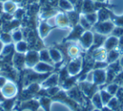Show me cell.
<instances>
[{
  "instance_id": "ffe728a7",
  "label": "cell",
  "mask_w": 123,
  "mask_h": 111,
  "mask_svg": "<svg viewBox=\"0 0 123 111\" xmlns=\"http://www.w3.org/2000/svg\"><path fill=\"white\" fill-rule=\"evenodd\" d=\"M97 16H98V19L99 21H102L103 22V21H105L108 19V18H109V13L106 10H105V9H100L98 12Z\"/></svg>"
},
{
  "instance_id": "2e32d148",
  "label": "cell",
  "mask_w": 123,
  "mask_h": 111,
  "mask_svg": "<svg viewBox=\"0 0 123 111\" xmlns=\"http://www.w3.org/2000/svg\"><path fill=\"white\" fill-rule=\"evenodd\" d=\"M56 22L57 23V24H59L60 26H65L66 24H68L69 23V19L68 17H66L63 14H59L58 17L56 18Z\"/></svg>"
},
{
  "instance_id": "9c48e42d",
  "label": "cell",
  "mask_w": 123,
  "mask_h": 111,
  "mask_svg": "<svg viewBox=\"0 0 123 111\" xmlns=\"http://www.w3.org/2000/svg\"><path fill=\"white\" fill-rule=\"evenodd\" d=\"M58 82V76L57 74H53L51 75L49 78H47L44 82H43V85L46 88H51L54 87V86L56 85Z\"/></svg>"
},
{
  "instance_id": "7c38bea8",
  "label": "cell",
  "mask_w": 123,
  "mask_h": 111,
  "mask_svg": "<svg viewBox=\"0 0 123 111\" xmlns=\"http://www.w3.org/2000/svg\"><path fill=\"white\" fill-rule=\"evenodd\" d=\"M39 57L41 62H46V63H49V64H51V62H53L51 57H50L49 51H46V50H42V51H41V52L39 53Z\"/></svg>"
},
{
  "instance_id": "5b68a950",
  "label": "cell",
  "mask_w": 123,
  "mask_h": 111,
  "mask_svg": "<svg viewBox=\"0 0 123 111\" xmlns=\"http://www.w3.org/2000/svg\"><path fill=\"white\" fill-rule=\"evenodd\" d=\"M54 67H52L51 64L46 63V62H38L36 66L34 67V71H36L38 73H46L52 71Z\"/></svg>"
},
{
  "instance_id": "e575fe53",
  "label": "cell",
  "mask_w": 123,
  "mask_h": 111,
  "mask_svg": "<svg viewBox=\"0 0 123 111\" xmlns=\"http://www.w3.org/2000/svg\"><path fill=\"white\" fill-rule=\"evenodd\" d=\"M115 23L117 24V26L122 27L123 26V17L120 18V19H116V20H115Z\"/></svg>"
},
{
  "instance_id": "8d00e7d4",
  "label": "cell",
  "mask_w": 123,
  "mask_h": 111,
  "mask_svg": "<svg viewBox=\"0 0 123 111\" xmlns=\"http://www.w3.org/2000/svg\"><path fill=\"white\" fill-rule=\"evenodd\" d=\"M4 43L2 42V41H0V54L2 53V51H3V49H4Z\"/></svg>"
},
{
  "instance_id": "f546056e",
  "label": "cell",
  "mask_w": 123,
  "mask_h": 111,
  "mask_svg": "<svg viewBox=\"0 0 123 111\" xmlns=\"http://www.w3.org/2000/svg\"><path fill=\"white\" fill-rule=\"evenodd\" d=\"M12 46H10V45H9V46H6L4 47V49H3V51H2V54L4 55V56H6V55H9V53L11 52V51H12Z\"/></svg>"
},
{
  "instance_id": "d6a6232c",
  "label": "cell",
  "mask_w": 123,
  "mask_h": 111,
  "mask_svg": "<svg viewBox=\"0 0 123 111\" xmlns=\"http://www.w3.org/2000/svg\"><path fill=\"white\" fill-rule=\"evenodd\" d=\"M12 104H13V101H11V100H7V101H5L4 102V108L6 109V110H8V109H9L11 108V106H12Z\"/></svg>"
},
{
  "instance_id": "1f68e13d",
  "label": "cell",
  "mask_w": 123,
  "mask_h": 111,
  "mask_svg": "<svg viewBox=\"0 0 123 111\" xmlns=\"http://www.w3.org/2000/svg\"><path fill=\"white\" fill-rule=\"evenodd\" d=\"M58 91H59V88H58L56 86H54V87H51L50 88L49 90H47V93L51 95H54V94L57 93Z\"/></svg>"
},
{
  "instance_id": "6da1fadb",
  "label": "cell",
  "mask_w": 123,
  "mask_h": 111,
  "mask_svg": "<svg viewBox=\"0 0 123 111\" xmlns=\"http://www.w3.org/2000/svg\"><path fill=\"white\" fill-rule=\"evenodd\" d=\"M114 29V24L108 20L103 21L101 22L99 25H97L96 27V31L97 33L100 35H106L108 33L111 32V31Z\"/></svg>"
},
{
  "instance_id": "3957f363",
  "label": "cell",
  "mask_w": 123,
  "mask_h": 111,
  "mask_svg": "<svg viewBox=\"0 0 123 111\" xmlns=\"http://www.w3.org/2000/svg\"><path fill=\"white\" fill-rule=\"evenodd\" d=\"M81 44L84 48H89L94 42V35L90 31H86L81 35Z\"/></svg>"
},
{
  "instance_id": "e0dca14e",
  "label": "cell",
  "mask_w": 123,
  "mask_h": 111,
  "mask_svg": "<svg viewBox=\"0 0 123 111\" xmlns=\"http://www.w3.org/2000/svg\"><path fill=\"white\" fill-rule=\"evenodd\" d=\"M99 94H100L102 104H107L108 103H109V101L111 99V94H110L107 91H101Z\"/></svg>"
},
{
  "instance_id": "836d02e7",
  "label": "cell",
  "mask_w": 123,
  "mask_h": 111,
  "mask_svg": "<svg viewBox=\"0 0 123 111\" xmlns=\"http://www.w3.org/2000/svg\"><path fill=\"white\" fill-rule=\"evenodd\" d=\"M29 89H30V91H31V93L36 92V91L39 90V86H38L37 84H32L31 86H30Z\"/></svg>"
},
{
  "instance_id": "f35d334b",
  "label": "cell",
  "mask_w": 123,
  "mask_h": 111,
  "mask_svg": "<svg viewBox=\"0 0 123 111\" xmlns=\"http://www.w3.org/2000/svg\"><path fill=\"white\" fill-rule=\"evenodd\" d=\"M94 1H96V2H104L105 0H94Z\"/></svg>"
},
{
  "instance_id": "4316f807",
  "label": "cell",
  "mask_w": 123,
  "mask_h": 111,
  "mask_svg": "<svg viewBox=\"0 0 123 111\" xmlns=\"http://www.w3.org/2000/svg\"><path fill=\"white\" fill-rule=\"evenodd\" d=\"M22 37H23L22 32H21V31H19V30L14 31V32L13 33V35H12L13 40H14V41H16V42H19V41H20L21 40H22Z\"/></svg>"
},
{
  "instance_id": "d590c367",
  "label": "cell",
  "mask_w": 123,
  "mask_h": 111,
  "mask_svg": "<svg viewBox=\"0 0 123 111\" xmlns=\"http://www.w3.org/2000/svg\"><path fill=\"white\" fill-rule=\"evenodd\" d=\"M6 78L4 77H0V88H3L6 84Z\"/></svg>"
},
{
  "instance_id": "7a4b0ae2",
  "label": "cell",
  "mask_w": 123,
  "mask_h": 111,
  "mask_svg": "<svg viewBox=\"0 0 123 111\" xmlns=\"http://www.w3.org/2000/svg\"><path fill=\"white\" fill-rule=\"evenodd\" d=\"M39 59H40L39 54L36 51H29L25 57V64L29 67H35L38 63Z\"/></svg>"
},
{
  "instance_id": "f1b7e54d",
  "label": "cell",
  "mask_w": 123,
  "mask_h": 111,
  "mask_svg": "<svg viewBox=\"0 0 123 111\" xmlns=\"http://www.w3.org/2000/svg\"><path fill=\"white\" fill-rule=\"evenodd\" d=\"M68 53L71 57H76L78 55V53H79V49L76 46H72V47L69 48Z\"/></svg>"
},
{
  "instance_id": "ac0fdd59",
  "label": "cell",
  "mask_w": 123,
  "mask_h": 111,
  "mask_svg": "<svg viewBox=\"0 0 123 111\" xmlns=\"http://www.w3.org/2000/svg\"><path fill=\"white\" fill-rule=\"evenodd\" d=\"M39 30H40V34H41V35L42 36V37H45V36L48 34V32H49L50 25H48V24L42 23V24H41V25H40Z\"/></svg>"
},
{
  "instance_id": "8fae6325",
  "label": "cell",
  "mask_w": 123,
  "mask_h": 111,
  "mask_svg": "<svg viewBox=\"0 0 123 111\" xmlns=\"http://www.w3.org/2000/svg\"><path fill=\"white\" fill-rule=\"evenodd\" d=\"M58 4H59V7L61 9H62L65 11H68V12H70V11H72L74 9L72 3L69 0H59Z\"/></svg>"
},
{
  "instance_id": "8992f818",
  "label": "cell",
  "mask_w": 123,
  "mask_h": 111,
  "mask_svg": "<svg viewBox=\"0 0 123 111\" xmlns=\"http://www.w3.org/2000/svg\"><path fill=\"white\" fill-rule=\"evenodd\" d=\"M2 93L7 98L13 97V96L15 95V93H16L15 86L12 83H6L5 85L2 88Z\"/></svg>"
},
{
  "instance_id": "60d3db41",
  "label": "cell",
  "mask_w": 123,
  "mask_h": 111,
  "mask_svg": "<svg viewBox=\"0 0 123 111\" xmlns=\"http://www.w3.org/2000/svg\"><path fill=\"white\" fill-rule=\"evenodd\" d=\"M0 1H4V0H0Z\"/></svg>"
},
{
  "instance_id": "603a6c76",
  "label": "cell",
  "mask_w": 123,
  "mask_h": 111,
  "mask_svg": "<svg viewBox=\"0 0 123 111\" xmlns=\"http://www.w3.org/2000/svg\"><path fill=\"white\" fill-rule=\"evenodd\" d=\"M15 9V4L12 2H6L4 4V10L6 13H12L14 12Z\"/></svg>"
},
{
  "instance_id": "d6986e66",
  "label": "cell",
  "mask_w": 123,
  "mask_h": 111,
  "mask_svg": "<svg viewBox=\"0 0 123 111\" xmlns=\"http://www.w3.org/2000/svg\"><path fill=\"white\" fill-rule=\"evenodd\" d=\"M84 16H85V18L87 19V20L89 21V23L90 24H94L98 19L97 14H95V13H88Z\"/></svg>"
},
{
  "instance_id": "52a82bcc",
  "label": "cell",
  "mask_w": 123,
  "mask_h": 111,
  "mask_svg": "<svg viewBox=\"0 0 123 111\" xmlns=\"http://www.w3.org/2000/svg\"><path fill=\"white\" fill-rule=\"evenodd\" d=\"M118 45H119V40L116 36H111L105 41V48L109 51L114 50L115 47H116Z\"/></svg>"
},
{
  "instance_id": "ba28073f",
  "label": "cell",
  "mask_w": 123,
  "mask_h": 111,
  "mask_svg": "<svg viewBox=\"0 0 123 111\" xmlns=\"http://www.w3.org/2000/svg\"><path fill=\"white\" fill-rule=\"evenodd\" d=\"M81 70V61L80 60H76L72 62L68 66V71L70 75H75V74L79 73Z\"/></svg>"
},
{
  "instance_id": "cb8c5ba5",
  "label": "cell",
  "mask_w": 123,
  "mask_h": 111,
  "mask_svg": "<svg viewBox=\"0 0 123 111\" xmlns=\"http://www.w3.org/2000/svg\"><path fill=\"white\" fill-rule=\"evenodd\" d=\"M93 4L89 1V0H85L83 4V9L85 13H91V11L93 10Z\"/></svg>"
},
{
  "instance_id": "30bf717a",
  "label": "cell",
  "mask_w": 123,
  "mask_h": 111,
  "mask_svg": "<svg viewBox=\"0 0 123 111\" xmlns=\"http://www.w3.org/2000/svg\"><path fill=\"white\" fill-rule=\"evenodd\" d=\"M50 57H51V60L54 63H57V62H61L62 61V55L61 52L59 51L56 49H51L49 51Z\"/></svg>"
},
{
  "instance_id": "277c9868",
  "label": "cell",
  "mask_w": 123,
  "mask_h": 111,
  "mask_svg": "<svg viewBox=\"0 0 123 111\" xmlns=\"http://www.w3.org/2000/svg\"><path fill=\"white\" fill-rule=\"evenodd\" d=\"M106 80V72L103 69H97L93 72V81L96 84H102Z\"/></svg>"
},
{
  "instance_id": "5bb4252c",
  "label": "cell",
  "mask_w": 123,
  "mask_h": 111,
  "mask_svg": "<svg viewBox=\"0 0 123 111\" xmlns=\"http://www.w3.org/2000/svg\"><path fill=\"white\" fill-rule=\"evenodd\" d=\"M119 57H120L119 51H116V50H111V51H110V52L108 53L106 59H107L109 63H113V62H115L119 58Z\"/></svg>"
},
{
  "instance_id": "4fadbf2b",
  "label": "cell",
  "mask_w": 123,
  "mask_h": 111,
  "mask_svg": "<svg viewBox=\"0 0 123 111\" xmlns=\"http://www.w3.org/2000/svg\"><path fill=\"white\" fill-rule=\"evenodd\" d=\"M25 63V57H24L21 53H16L14 57V64L16 67H22L24 64Z\"/></svg>"
},
{
  "instance_id": "4dcf8cb0",
  "label": "cell",
  "mask_w": 123,
  "mask_h": 111,
  "mask_svg": "<svg viewBox=\"0 0 123 111\" xmlns=\"http://www.w3.org/2000/svg\"><path fill=\"white\" fill-rule=\"evenodd\" d=\"M25 14L23 9H18L14 12V17L16 18V19H19L23 17V14Z\"/></svg>"
},
{
  "instance_id": "44dd1931",
  "label": "cell",
  "mask_w": 123,
  "mask_h": 111,
  "mask_svg": "<svg viewBox=\"0 0 123 111\" xmlns=\"http://www.w3.org/2000/svg\"><path fill=\"white\" fill-rule=\"evenodd\" d=\"M92 102L94 104V105H95V107L100 108L102 107V101H101V98H100V94L99 93H95L94 94L92 99Z\"/></svg>"
},
{
  "instance_id": "d4e9b609",
  "label": "cell",
  "mask_w": 123,
  "mask_h": 111,
  "mask_svg": "<svg viewBox=\"0 0 123 111\" xmlns=\"http://www.w3.org/2000/svg\"><path fill=\"white\" fill-rule=\"evenodd\" d=\"M11 39H12V37L8 33H3V34L0 35V41H2L4 44H9L12 41Z\"/></svg>"
},
{
  "instance_id": "83f0119b",
  "label": "cell",
  "mask_w": 123,
  "mask_h": 111,
  "mask_svg": "<svg viewBox=\"0 0 123 111\" xmlns=\"http://www.w3.org/2000/svg\"><path fill=\"white\" fill-rule=\"evenodd\" d=\"M107 104H108V108H110V109H116L118 106V99H116V98H113V99H111L109 101V103Z\"/></svg>"
},
{
  "instance_id": "484cf974",
  "label": "cell",
  "mask_w": 123,
  "mask_h": 111,
  "mask_svg": "<svg viewBox=\"0 0 123 111\" xmlns=\"http://www.w3.org/2000/svg\"><path fill=\"white\" fill-rule=\"evenodd\" d=\"M106 91L109 93L110 94L113 95V94L116 93L118 91V85L117 84H111L106 88Z\"/></svg>"
},
{
  "instance_id": "ab89813d",
  "label": "cell",
  "mask_w": 123,
  "mask_h": 111,
  "mask_svg": "<svg viewBox=\"0 0 123 111\" xmlns=\"http://www.w3.org/2000/svg\"><path fill=\"white\" fill-rule=\"evenodd\" d=\"M94 111H99V109H95V110H94Z\"/></svg>"
},
{
  "instance_id": "7402d4cb",
  "label": "cell",
  "mask_w": 123,
  "mask_h": 111,
  "mask_svg": "<svg viewBox=\"0 0 123 111\" xmlns=\"http://www.w3.org/2000/svg\"><path fill=\"white\" fill-rule=\"evenodd\" d=\"M79 24H80V26L84 29H90L91 24L89 23V21L87 20V19L85 18V16H81L79 18Z\"/></svg>"
},
{
  "instance_id": "74e56055",
  "label": "cell",
  "mask_w": 123,
  "mask_h": 111,
  "mask_svg": "<svg viewBox=\"0 0 123 111\" xmlns=\"http://www.w3.org/2000/svg\"><path fill=\"white\" fill-rule=\"evenodd\" d=\"M120 65H121V68L123 69V57H121V59H120Z\"/></svg>"
},
{
  "instance_id": "9a60e30c",
  "label": "cell",
  "mask_w": 123,
  "mask_h": 111,
  "mask_svg": "<svg viewBox=\"0 0 123 111\" xmlns=\"http://www.w3.org/2000/svg\"><path fill=\"white\" fill-rule=\"evenodd\" d=\"M27 48H28V46H27V43L25 42V41H19V42L17 43V45H16V51H17L18 53H24L26 51H27Z\"/></svg>"
}]
</instances>
